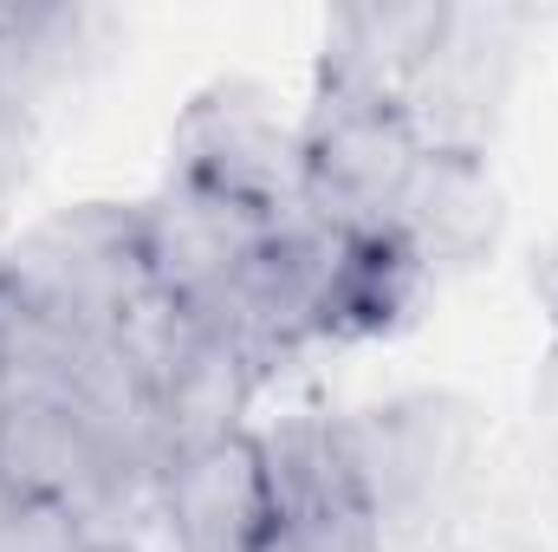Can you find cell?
<instances>
[{
  "mask_svg": "<svg viewBox=\"0 0 558 552\" xmlns=\"http://www.w3.org/2000/svg\"><path fill=\"white\" fill-rule=\"evenodd\" d=\"M124 448L65 377H20L0 391V514L13 527H78Z\"/></svg>",
  "mask_w": 558,
  "mask_h": 552,
  "instance_id": "3957f363",
  "label": "cell"
},
{
  "mask_svg": "<svg viewBox=\"0 0 558 552\" xmlns=\"http://www.w3.org/2000/svg\"><path fill=\"white\" fill-rule=\"evenodd\" d=\"M533 299H539V312L553 319V332H558V248H546L539 267H533Z\"/></svg>",
  "mask_w": 558,
  "mask_h": 552,
  "instance_id": "30bf717a",
  "label": "cell"
},
{
  "mask_svg": "<svg viewBox=\"0 0 558 552\" xmlns=\"http://www.w3.org/2000/svg\"><path fill=\"white\" fill-rule=\"evenodd\" d=\"M338 429H344L351 468H357L384 533H390V520H410L422 507H435L441 488L461 481L468 442H474L468 410L448 397H397L377 410L338 416Z\"/></svg>",
  "mask_w": 558,
  "mask_h": 552,
  "instance_id": "8992f818",
  "label": "cell"
},
{
  "mask_svg": "<svg viewBox=\"0 0 558 552\" xmlns=\"http://www.w3.org/2000/svg\"><path fill=\"white\" fill-rule=\"evenodd\" d=\"M175 552H267L279 540V475L267 429L182 442L156 461Z\"/></svg>",
  "mask_w": 558,
  "mask_h": 552,
  "instance_id": "277c9868",
  "label": "cell"
},
{
  "mask_svg": "<svg viewBox=\"0 0 558 552\" xmlns=\"http://www.w3.org/2000/svg\"><path fill=\"white\" fill-rule=\"evenodd\" d=\"M52 552H143V547L137 540H124V533H85V527H72Z\"/></svg>",
  "mask_w": 558,
  "mask_h": 552,
  "instance_id": "8fae6325",
  "label": "cell"
},
{
  "mask_svg": "<svg viewBox=\"0 0 558 552\" xmlns=\"http://www.w3.org/2000/svg\"><path fill=\"white\" fill-rule=\"evenodd\" d=\"M39 364H46L39 312H33V299H26V286H20L13 254L0 248V391H7V384H20V377H33Z\"/></svg>",
  "mask_w": 558,
  "mask_h": 552,
  "instance_id": "9c48e42d",
  "label": "cell"
},
{
  "mask_svg": "<svg viewBox=\"0 0 558 552\" xmlns=\"http://www.w3.org/2000/svg\"><path fill=\"white\" fill-rule=\"evenodd\" d=\"M448 20H454V7H344L325 20V59L318 65L410 92L428 72V59L441 52Z\"/></svg>",
  "mask_w": 558,
  "mask_h": 552,
  "instance_id": "ba28073f",
  "label": "cell"
},
{
  "mask_svg": "<svg viewBox=\"0 0 558 552\" xmlns=\"http://www.w3.org/2000/svg\"><path fill=\"white\" fill-rule=\"evenodd\" d=\"M169 189L215 202L247 228L299 221V118H279L247 79L195 92L169 131Z\"/></svg>",
  "mask_w": 558,
  "mask_h": 552,
  "instance_id": "7a4b0ae2",
  "label": "cell"
},
{
  "mask_svg": "<svg viewBox=\"0 0 558 552\" xmlns=\"http://www.w3.org/2000/svg\"><path fill=\"white\" fill-rule=\"evenodd\" d=\"M428 261L390 228H318L305 267V345H377L397 338L428 299Z\"/></svg>",
  "mask_w": 558,
  "mask_h": 552,
  "instance_id": "5b68a950",
  "label": "cell"
},
{
  "mask_svg": "<svg viewBox=\"0 0 558 552\" xmlns=\"http://www.w3.org/2000/svg\"><path fill=\"white\" fill-rule=\"evenodd\" d=\"M500 182L487 169V149H454L435 143L422 163L416 189L403 202V235L416 241V254L428 261V274L441 279L448 267H474L481 254H494L500 241Z\"/></svg>",
  "mask_w": 558,
  "mask_h": 552,
  "instance_id": "52a82bcc",
  "label": "cell"
},
{
  "mask_svg": "<svg viewBox=\"0 0 558 552\" xmlns=\"http://www.w3.org/2000/svg\"><path fill=\"white\" fill-rule=\"evenodd\" d=\"M428 124L410 92L318 65L299 111V215L318 228H390L428 163Z\"/></svg>",
  "mask_w": 558,
  "mask_h": 552,
  "instance_id": "6da1fadb",
  "label": "cell"
}]
</instances>
